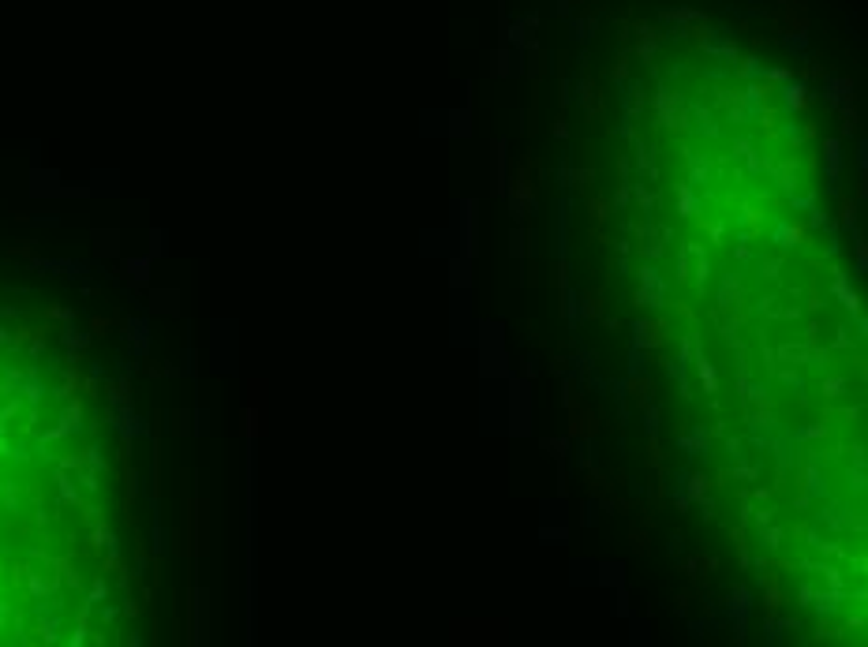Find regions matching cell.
<instances>
[{
    "label": "cell",
    "instance_id": "obj_6",
    "mask_svg": "<svg viewBox=\"0 0 868 647\" xmlns=\"http://www.w3.org/2000/svg\"><path fill=\"white\" fill-rule=\"evenodd\" d=\"M685 168H689V183L696 188V183H707L712 180V173H715V165L707 161L704 154H692V150H685Z\"/></svg>",
    "mask_w": 868,
    "mask_h": 647
},
{
    "label": "cell",
    "instance_id": "obj_10",
    "mask_svg": "<svg viewBox=\"0 0 868 647\" xmlns=\"http://www.w3.org/2000/svg\"><path fill=\"white\" fill-rule=\"evenodd\" d=\"M681 491H685V501H704L707 498V479L704 475H681Z\"/></svg>",
    "mask_w": 868,
    "mask_h": 647
},
{
    "label": "cell",
    "instance_id": "obj_8",
    "mask_svg": "<svg viewBox=\"0 0 868 647\" xmlns=\"http://www.w3.org/2000/svg\"><path fill=\"white\" fill-rule=\"evenodd\" d=\"M678 214L681 217H696V214H700V199L692 195V183L689 180L678 183Z\"/></svg>",
    "mask_w": 868,
    "mask_h": 647
},
{
    "label": "cell",
    "instance_id": "obj_13",
    "mask_svg": "<svg viewBox=\"0 0 868 647\" xmlns=\"http://www.w3.org/2000/svg\"><path fill=\"white\" fill-rule=\"evenodd\" d=\"M805 101H809V94H805V86H801V83H790V86L782 90V109L786 113H797Z\"/></svg>",
    "mask_w": 868,
    "mask_h": 647
},
{
    "label": "cell",
    "instance_id": "obj_1",
    "mask_svg": "<svg viewBox=\"0 0 868 647\" xmlns=\"http://www.w3.org/2000/svg\"><path fill=\"white\" fill-rule=\"evenodd\" d=\"M633 299L640 303V307H663L666 285H663V277H659V270H655V266H644L636 273V296Z\"/></svg>",
    "mask_w": 868,
    "mask_h": 647
},
{
    "label": "cell",
    "instance_id": "obj_7",
    "mask_svg": "<svg viewBox=\"0 0 868 647\" xmlns=\"http://www.w3.org/2000/svg\"><path fill=\"white\" fill-rule=\"evenodd\" d=\"M707 445H712V434L704 427H692L689 434H681V449H685L689 457H707Z\"/></svg>",
    "mask_w": 868,
    "mask_h": 647
},
{
    "label": "cell",
    "instance_id": "obj_15",
    "mask_svg": "<svg viewBox=\"0 0 868 647\" xmlns=\"http://www.w3.org/2000/svg\"><path fill=\"white\" fill-rule=\"evenodd\" d=\"M823 393H827V397H846V378L831 374V378L823 382Z\"/></svg>",
    "mask_w": 868,
    "mask_h": 647
},
{
    "label": "cell",
    "instance_id": "obj_5",
    "mask_svg": "<svg viewBox=\"0 0 868 647\" xmlns=\"http://www.w3.org/2000/svg\"><path fill=\"white\" fill-rule=\"evenodd\" d=\"M767 173H771V180L779 183L782 191H790V195L797 191V161H775V157H771Z\"/></svg>",
    "mask_w": 868,
    "mask_h": 647
},
{
    "label": "cell",
    "instance_id": "obj_9",
    "mask_svg": "<svg viewBox=\"0 0 868 647\" xmlns=\"http://www.w3.org/2000/svg\"><path fill=\"white\" fill-rule=\"evenodd\" d=\"M843 147H838V139H827L823 142V165H827V180H838V173H843V154H838Z\"/></svg>",
    "mask_w": 868,
    "mask_h": 647
},
{
    "label": "cell",
    "instance_id": "obj_12",
    "mask_svg": "<svg viewBox=\"0 0 868 647\" xmlns=\"http://www.w3.org/2000/svg\"><path fill=\"white\" fill-rule=\"evenodd\" d=\"M831 288H835V296H838V299H843V303H846V311H853V314H857V307H861V299H857V292H853V288L846 285V277H843V273H835V285H831Z\"/></svg>",
    "mask_w": 868,
    "mask_h": 647
},
{
    "label": "cell",
    "instance_id": "obj_14",
    "mask_svg": "<svg viewBox=\"0 0 868 647\" xmlns=\"http://www.w3.org/2000/svg\"><path fill=\"white\" fill-rule=\"evenodd\" d=\"M760 535H764V546L767 550H779L782 546V527H767L764 524V527H760Z\"/></svg>",
    "mask_w": 868,
    "mask_h": 647
},
{
    "label": "cell",
    "instance_id": "obj_4",
    "mask_svg": "<svg viewBox=\"0 0 868 647\" xmlns=\"http://www.w3.org/2000/svg\"><path fill=\"white\" fill-rule=\"evenodd\" d=\"M771 244L779 247V251L805 244V224H797V221H779V224H775V232H771Z\"/></svg>",
    "mask_w": 868,
    "mask_h": 647
},
{
    "label": "cell",
    "instance_id": "obj_11",
    "mask_svg": "<svg viewBox=\"0 0 868 647\" xmlns=\"http://www.w3.org/2000/svg\"><path fill=\"white\" fill-rule=\"evenodd\" d=\"M696 374H700V382H704V393H715L719 389V374H715V367H712V360L707 355H696Z\"/></svg>",
    "mask_w": 868,
    "mask_h": 647
},
{
    "label": "cell",
    "instance_id": "obj_2",
    "mask_svg": "<svg viewBox=\"0 0 868 647\" xmlns=\"http://www.w3.org/2000/svg\"><path fill=\"white\" fill-rule=\"evenodd\" d=\"M655 109H659V124L663 127H681L685 124L689 105H685L681 94H674V90H659V94H655Z\"/></svg>",
    "mask_w": 868,
    "mask_h": 647
},
{
    "label": "cell",
    "instance_id": "obj_3",
    "mask_svg": "<svg viewBox=\"0 0 868 647\" xmlns=\"http://www.w3.org/2000/svg\"><path fill=\"white\" fill-rule=\"evenodd\" d=\"M745 296V277L741 273H722V285H719V307H738Z\"/></svg>",
    "mask_w": 868,
    "mask_h": 647
},
{
    "label": "cell",
    "instance_id": "obj_17",
    "mask_svg": "<svg viewBox=\"0 0 868 647\" xmlns=\"http://www.w3.org/2000/svg\"><path fill=\"white\" fill-rule=\"evenodd\" d=\"M748 79H756V75H764V68H760V60H745V68H741Z\"/></svg>",
    "mask_w": 868,
    "mask_h": 647
},
{
    "label": "cell",
    "instance_id": "obj_16",
    "mask_svg": "<svg viewBox=\"0 0 868 647\" xmlns=\"http://www.w3.org/2000/svg\"><path fill=\"white\" fill-rule=\"evenodd\" d=\"M782 273V255H771L760 262V277H779Z\"/></svg>",
    "mask_w": 868,
    "mask_h": 647
}]
</instances>
